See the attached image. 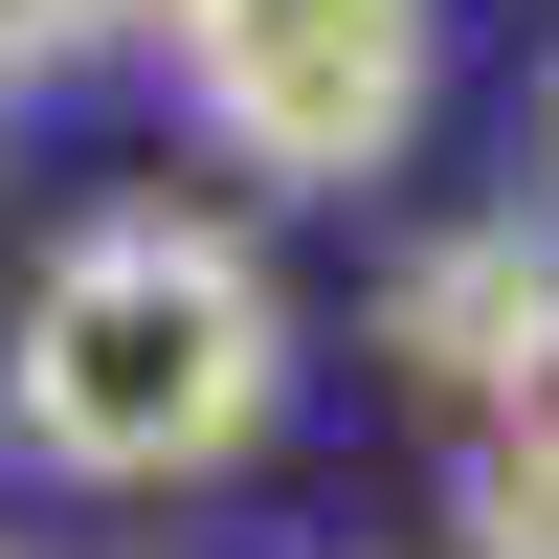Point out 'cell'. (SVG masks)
Segmentation results:
<instances>
[{
  "instance_id": "7a4b0ae2",
  "label": "cell",
  "mask_w": 559,
  "mask_h": 559,
  "mask_svg": "<svg viewBox=\"0 0 559 559\" xmlns=\"http://www.w3.org/2000/svg\"><path fill=\"white\" fill-rule=\"evenodd\" d=\"M157 45H179V112L292 202H358L426 134V68H448L426 0H157Z\"/></svg>"
},
{
  "instance_id": "5b68a950",
  "label": "cell",
  "mask_w": 559,
  "mask_h": 559,
  "mask_svg": "<svg viewBox=\"0 0 559 559\" xmlns=\"http://www.w3.org/2000/svg\"><path fill=\"white\" fill-rule=\"evenodd\" d=\"M90 45H157V0H0V90L90 68Z\"/></svg>"
},
{
  "instance_id": "6da1fadb",
  "label": "cell",
  "mask_w": 559,
  "mask_h": 559,
  "mask_svg": "<svg viewBox=\"0 0 559 559\" xmlns=\"http://www.w3.org/2000/svg\"><path fill=\"white\" fill-rule=\"evenodd\" d=\"M269 403H292V292L179 202L68 224L0 313V448L68 492H179L224 448H269Z\"/></svg>"
},
{
  "instance_id": "8992f818",
  "label": "cell",
  "mask_w": 559,
  "mask_h": 559,
  "mask_svg": "<svg viewBox=\"0 0 559 559\" xmlns=\"http://www.w3.org/2000/svg\"><path fill=\"white\" fill-rule=\"evenodd\" d=\"M537 202H559V90H537Z\"/></svg>"
},
{
  "instance_id": "277c9868",
  "label": "cell",
  "mask_w": 559,
  "mask_h": 559,
  "mask_svg": "<svg viewBox=\"0 0 559 559\" xmlns=\"http://www.w3.org/2000/svg\"><path fill=\"white\" fill-rule=\"evenodd\" d=\"M448 537L471 559H559V381L448 403Z\"/></svg>"
},
{
  "instance_id": "3957f363",
  "label": "cell",
  "mask_w": 559,
  "mask_h": 559,
  "mask_svg": "<svg viewBox=\"0 0 559 559\" xmlns=\"http://www.w3.org/2000/svg\"><path fill=\"white\" fill-rule=\"evenodd\" d=\"M381 358L426 403H515V381H559V247L537 224H471V247H426L381 292Z\"/></svg>"
}]
</instances>
